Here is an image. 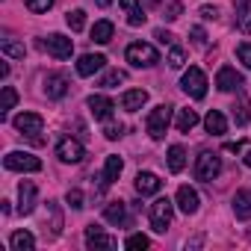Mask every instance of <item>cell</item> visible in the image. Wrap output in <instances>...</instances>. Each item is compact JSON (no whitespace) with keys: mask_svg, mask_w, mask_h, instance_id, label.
Wrapping results in <instances>:
<instances>
[{"mask_svg":"<svg viewBox=\"0 0 251 251\" xmlns=\"http://www.w3.org/2000/svg\"><path fill=\"white\" fill-rule=\"evenodd\" d=\"M127 62L133 65V68H151V65H157L160 62V50L154 48V45H145V42H133V45H127Z\"/></svg>","mask_w":251,"mask_h":251,"instance_id":"1","label":"cell"},{"mask_svg":"<svg viewBox=\"0 0 251 251\" xmlns=\"http://www.w3.org/2000/svg\"><path fill=\"white\" fill-rule=\"evenodd\" d=\"M169 124H172V106L169 103H160L148 112V121H145V127H148V136L151 139H163L166 130H169Z\"/></svg>","mask_w":251,"mask_h":251,"instance_id":"2","label":"cell"},{"mask_svg":"<svg viewBox=\"0 0 251 251\" xmlns=\"http://www.w3.org/2000/svg\"><path fill=\"white\" fill-rule=\"evenodd\" d=\"M151 227L157 230V233H166L169 230V225H172V219H175V204L169 201V198H157L154 204H151Z\"/></svg>","mask_w":251,"mask_h":251,"instance_id":"3","label":"cell"},{"mask_svg":"<svg viewBox=\"0 0 251 251\" xmlns=\"http://www.w3.org/2000/svg\"><path fill=\"white\" fill-rule=\"evenodd\" d=\"M3 166L9 172H39L42 169V160L33 157V154H27V151H9L3 157Z\"/></svg>","mask_w":251,"mask_h":251,"instance_id":"4","label":"cell"},{"mask_svg":"<svg viewBox=\"0 0 251 251\" xmlns=\"http://www.w3.org/2000/svg\"><path fill=\"white\" fill-rule=\"evenodd\" d=\"M219 175H222V157L204 151V154L195 160V177H198V180H216Z\"/></svg>","mask_w":251,"mask_h":251,"instance_id":"5","label":"cell"},{"mask_svg":"<svg viewBox=\"0 0 251 251\" xmlns=\"http://www.w3.org/2000/svg\"><path fill=\"white\" fill-rule=\"evenodd\" d=\"M42 48H45L53 59H71V53H74V42H71L68 36H62V33H50V36L42 42Z\"/></svg>","mask_w":251,"mask_h":251,"instance_id":"6","label":"cell"},{"mask_svg":"<svg viewBox=\"0 0 251 251\" xmlns=\"http://www.w3.org/2000/svg\"><path fill=\"white\" fill-rule=\"evenodd\" d=\"M180 89H183L189 98L201 100V98L207 95V77H204V71H201V68H189V71L183 74V80H180Z\"/></svg>","mask_w":251,"mask_h":251,"instance_id":"7","label":"cell"},{"mask_svg":"<svg viewBox=\"0 0 251 251\" xmlns=\"http://www.w3.org/2000/svg\"><path fill=\"white\" fill-rule=\"evenodd\" d=\"M15 130L18 133H24V136H30V139H39V133H42V127H45V118L39 115V112H21V115H15Z\"/></svg>","mask_w":251,"mask_h":251,"instance_id":"8","label":"cell"},{"mask_svg":"<svg viewBox=\"0 0 251 251\" xmlns=\"http://www.w3.org/2000/svg\"><path fill=\"white\" fill-rule=\"evenodd\" d=\"M56 157L62 160V163H80L83 157H86V148L77 142V139H71V136H65V139H59V145H56Z\"/></svg>","mask_w":251,"mask_h":251,"instance_id":"9","label":"cell"},{"mask_svg":"<svg viewBox=\"0 0 251 251\" xmlns=\"http://www.w3.org/2000/svg\"><path fill=\"white\" fill-rule=\"evenodd\" d=\"M36 204H39V189H36L33 180H24L18 186V213L21 216H30L36 210Z\"/></svg>","mask_w":251,"mask_h":251,"instance_id":"10","label":"cell"},{"mask_svg":"<svg viewBox=\"0 0 251 251\" xmlns=\"http://www.w3.org/2000/svg\"><path fill=\"white\" fill-rule=\"evenodd\" d=\"M103 65H106V56H103V53H83V56L77 59V74H80V77H92V74H98Z\"/></svg>","mask_w":251,"mask_h":251,"instance_id":"11","label":"cell"},{"mask_svg":"<svg viewBox=\"0 0 251 251\" xmlns=\"http://www.w3.org/2000/svg\"><path fill=\"white\" fill-rule=\"evenodd\" d=\"M216 86H219V92H239V89H242V77L236 74V68L225 65V68H219V74H216Z\"/></svg>","mask_w":251,"mask_h":251,"instance_id":"12","label":"cell"},{"mask_svg":"<svg viewBox=\"0 0 251 251\" xmlns=\"http://www.w3.org/2000/svg\"><path fill=\"white\" fill-rule=\"evenodd\" d=\"M86 103H89V112H92L98 121H106V118L112 115V109H115V103H112L106 95H92Z\"/></svg>","mask_w":251,"mask_h":251,"instance_id":"13","label":"cell"},{"mask_svg":"<svg viewBox=\"0 0 251 251\" xmlns=\"http://www.w3.org/2000/svg\"><path fill=\"white\" fill-rule=\"evenodd\" d=\"M133 186H136V192H139V195H157V192H160V186H163V180H160L154 172H139V175H136V180H133Z\"/></svg>","mask_w":251,"mask_h":251,"instance_id":"14","label":"cell"},{"mask_svg":"<svg viewBox=\"0 0 251 251\" xmlns=\"http://www.w3.org/2000/svg\"><path fill=\"white\" fill-rule=\"evenodd\" d=\"M175 204L180 207V213H186V216H192V213H198V192L192 189V186H180L177 189V198H175Z\"/></svg>","mask_w":251,"mask_h":251,"instance_id":"15","label":"cell"},{"mask_svg":"<svg viewBox=\"0 0 251 251\" xmlns=\"http://www.w3.org/2000/svg\"><path fill=\"white\" fill-rule=\"evenodd\" d=\"M65 92H68V77L65 74H48L45 77V95L48 98L59 100V98H65Z\"/></svg>","mask_w":251,"mask_h":251,"instance_id":"16","label":"cell"},{"mask_svg":"<svg viewBox=\"0 0 251 251\" xmlns=\"http://www.w3.org/2000/svg\"><path fill=\"white\" fill-rule=\"evenodd\" d=\"M86 245H89V248H115V239H112L109 233H103V227L89 225V227H86Z\"/></svg>","mask_w":251,"mask_h":251,"instance_id":"17","label":"cell"},{"mask_svg":"<svg viewBox=\"0 0 251 251\" xmlns=\"http://www.w3.org/2000/svg\"><path fill=\"white\" fill-rule=\"evenodd\" d=\"M148 103V92L145 89H130V92H124L121 95V106L127 109V112H136Z\"/></svg>","mask_w":251,"mask_h":251,"instance_id":"18","label":"cell"},{"mask_svg":"<svg viewBox=\"0 0 251 251\" xmlns=\"http://www.w3.org/2000/svg\"><path fill=\"white\" fill-rule=\"evenodd\" d=\"M204 127H207L210 136H222V133L227 130V118H225L219 109H210V112L204 115Z\"/></svg>","mask_w":251,"mask_h":251,"instance_id":"19","label":"cell"},{"mask_svg":"<svg viewBox=\"0 0 251 251\" xmlns=\"http://www.w3.org/2000/svg\"><path fill=\"white\" fill-rule=\"evenodd\" d=\"M233 213H236L239 222H248L251 219V192L248 189H239L233 195Z\"/></svg>","mask_w":251,"mask_h":251,"instance_id":"20","label":"cell"},{"mask_svg":"<svg viewBox=\"0 0 251 251\" xmlns=\"http://www.w3.org/2000/svg\"><path fill=\"white\" fill-rule=\"evenodd\" d=\"M9 245H12V251H33L36 248V236L30 230H15L9 236Z\"/></svg>","mask_w":251,"mask_h":251,"instance_id":"21","label":"cell"},{"mask_svg":"<svg viewBox=\"0 0 251 251\" xmlns=\"http://www.w3.org/2000/svg\"><path fill=\"white\" fill-rule=\"evenodd\" d=\"M236 27L251 36V0H239L236 3Z\"/></svg>","mask_w":251,"mask_h":251,"instance_id":"22","label":"cell"},{"mask_svg":"<svg viewBox=\"0 0 251 251\" xmlns=\"http://www.w3.org/2000/svg\"><path fill=\"white\" fill-rule=\"evenodd\" d=\"M103 219L112 222V225H124V222H127V207H124V201H112V204H106Z\"/></svg>","mask_w":251,"mask_h":251,"instance_id":"23","label":"cell"},{"mask_svg":"<svg viewBox=\"0 0 251 251\" xmlns=\"http://www.w3.org/2000/svg\"><path fill=\"white\" fill-rule=\"evenodd\" d=\"M112 33H115L112 21H95V27H92V42H98V45H106V42L112 39Z\"/></svg>","mask_w":251,"mask_h":251,"instance_id":"24","label":"cell"},{"mask_svg":"<svg viewBox=\"0 0 251 251\" xmlns=\"http://www.w3.org/2000/svg\"><path fill=\"white\" fill-rule=\"evenodd\" d=\"M121 169H124V163H121V157H106V166H103V183L109 186V183H115L118 180V175H121Z\"/></svg>","mask_w":251,"mask_h":251,"instance_id":"25","label":"cell"},{"mask_svg":"<svg viewBox=\"0 0 251 251\" xmlns=\"http://www.w3.org/2000/svg\"><path fill=\"white\" fill-rule=\"evenodd\" d=\"M175 124H177V130H180V133H189L195 124H198V112H195V109H180Z\"/></svg>","mask_w":251,"mask_h":251,"instance_id":"26","label":"cell"},{"mask_svg":"<svg viewBox=\"0 0 251 251\" xmlns=\"http://www.w3.org/2000/svg\"><path fill=\"white\" fill-rule=\"evenodd\" d=\"M183 166H186V151H183V145H172V148H169V169L177 175V172H183Z\"/></svg>","mask_w":251,"mask_h":251,"instance_id":"27","label":"cell"},{"mask_svg":"<svg viewBox=\"0 0 251 251\" xmlns=\"http://www.w3.org/2000/svg\"><path fill=\"white\" fill-rule=\"evenodd\" d=\"M18 103V92L12 86H3V98H0V118H6V112Z\"/></svg>","mask_w":251,"mask_h":251,"instance_id":"28","label":"cell"},{"mask_svg":"<svg viewBox=\"0 0 251 251\" xmlns=\"http://www.w3.org/2000/svg\"><path fill=\"white\" fill-rule=\"evenodd\" d=\"M0 50H3L6 56H12V59H24V56H27V48H24L21 42H12V39H3Z\"/></svg>","mask_w":251,"mask_h":251,"instance_id":"29","label":"cell"},{"mask_svg":"<svg viewBox=\"0 0 251 251\" xmlns=\"http://www.w3.org/2000/svg\"><path fill=\"white\" fill-rule=\"evenodd\" d=\"M248 100H245V95H239V100L233 103V121L239 124V127H242V124H248Z\"/></svg>","mask_w":251,"mask_h":251,"instance_id":"30","label":"cell"},{"mask_svg":"<svg viewBox=\"0 0 251 251\" xmlns=\"http://www.w3.org/2000/svg\"><path fill=\"white\" fill-rule=\"evenodd\" d=\"M124 80H127V74L118 71V68H112V71H106V74L100 77V86H103V89H115V86L124 83Z\"/></svg>","mask_w":251,"mask_h":251,"instance_id":"31","label":"cell"},{"mask_svg":"<svg viewBox=\"0 0 251 251\" xmlns=\"http://www.w3.org/2000/svg\"><path fill=\"white\" fill-rule=\"evenodd\" d=\"M65 21H68L71 33H80V30L86 27V12H83V9H71V12L65 15Z\"/></svg>","mask_w":251,"mask_h":251,"instance_id":"32","label":"cell"},{"mask_svg":"<svg viewBox=\"0 0 251 251\" xmlns=\"http://www.w3.org/2000/svg\"><path fill=\"white\" fill-rule=\"evenodd\" d=\"M151 245V239L145 236V233H130L127 239H124V248H130V251H136V248H148Z\"/></svg>","mask_w":251,"mask_h":251,"instance_id":"33","label":"cell"},{"mask_svg":"<svg viewBox=\"0 0 251 251\" xmlns=\"http://www.w3.org/2000/svg\"><path fill=\"white\" fill-rule=\"evenodd\" d=\"M172 68H183V62H186V56H183V48H177V45H172V50H169V59H166Z\"/></svg>","mask_w":251,"mask_h":251,"instance_id":"34","label":"cell"},{"mask_svg":"<svg viewBox=\"0 0 251 251\" xmlns=\"http://www.w3.org/2000/svg\"><path fill=\"white\" fill-rule=\"evenodd\" d=\"M145 18H148V15H145V9H142V6H136V9H130V12H127V24H130V27H142V24H145Z\"/></svg>","mask_w":251,"mask_h":251,"instance_id":"35","label":"cell"},{"mask_svg":"<svg viewBox=\"0 0 251 251\" xmlns=\"http://www.w3.org/2000/svg\"><path fill=\"white\" fill-rule=\"evenodd\" d=\"M24 6H27L30 12H48V9L53 6V0H24Z\"/></svg>","mask_w":251,"mask_h":251,"instance_id":"36","label":"cell"},{"mask_svg":"<svg viewBox=\"0 0 251 251\" xmlns=\"http://www.w3.org/2000/svg\"><path fill=\"white\" fill-rule=\"evenodd\" d=\"M65 201L74 207V210H83L86 204H83V192L80 189H68V195H65Z\"/></svg>","mask_w":251,"mask_h":251,"instance_id":"37","label":"cell"},{"mask_svg":"<svg viewBox=\"0 0 251 251\" xmlns=\"http://www.w3.org/2000/svg\"><path fill=\"white\" fill-rule=\"evenodd\" d=\"M236 59H239L245 68H251V45H239V48H236Z\"/></svg>","mask_w":251,"mask_h":251,"instance_id":"38","label":"cell"},{"mask_svg":"<svg viewBox=\"0 0 251 251\" xmlns=\"http://www.w3.org/2000/svg\"><path fill=\"white\" fill-rule=\"evenodd\" d=\"M180 12H183V3H169L163 18H166V21H177V18H180Z\"/></svg>","mask_w":251,"mask_h":251,"instance_id":"39","label":"cell"},{"mask_svg":"<svg viewBox=\"0 0 251 251\" xmlns=\"http://www.w3.org/2000/svg\"><path fill=\"white\" fill-rule=\"evenodd\" d=\"M103 136H106V139H118V136H124V127H121V124H106V127H103Z\"/></svg>","mask_w":251,"mask_h":251,"instance_id":"40","label":"cell"},{"mask_svg":"<svg viewBox=\"0 0 251 251\" xmlns=\"http://www.w3.org/2000/svg\"><path fill=\"white\" fill-rule=\"evenodd\" d=\"M189 36H192V42H195V45H201V48L207 45V33H204V27H192V30H189Z\"/></svg>","mask_w":251,"mask_h":251,"instance_id":"41","label":"cell"},{"mask_svg":"<svg viewBox=\"0 0 251 251\" xmlns=\"http://www.w3.org/2000/svg\"><path fill=\"white\" fill-rule=\"evenodd\" d=\"M154 39H157L160 45H175V36H172L169 30H157V33H154Z\"/></svg>","mask_w":251,"mask_h":251,"instance_id":"42","label":"cell"},{"mask_svg":"<svg viewBox=\"0 0 251 251\" xmlns=\"http://www.w3.org/2000/svg\"><path fill=\"white\" fill-rule=\"evenodd\" d=\"M201 18L204 21H216L219 18V9L216 6H201Z\"/></svg>","mask_w":251,"mask_h":251,"instance_id":"43","label":"cell"},{"mask_svg":"<svg viewBox=\"0 0 251 251\" xmlns=\"http://www.w3.org/2000/svg\"><path fill=\"white\" fill-rule=\"evenodd\" d=\"M242 148H245V142H227L225 145V151H230V154H239Z\"/></svg>","mask_w":251,"mask_h":251,"instance_id":"44","label":"cell"},{"mask_svg":"<svg viewBox=\"0 0 251 251\" xmlns=\"http://www.w3.org/2000/svg\"><path fill=\"white\" fill-rule=\"evenodd\" d=\"M136 6H139L136 0H121V9H124V12H130V9H136Z\"/></svg>","mask_w":251,"mask_h":251,"instance_id":"45","label":"cell"},{"mask_svg":"<svg viewBox=\"0 0 251 251\" xmlns=\"http://www.w3.org/2000/svg\"><path fill=\"white\" fill-rule=\"evenodd\" d=\"M92 3H95V6H100V9H106V6L112 3V0H92Z\"/></svg>","mask_w":251,"mask_h":251,"instance_id":"46","label":"cell"},{"mask_svg":"<svg viewBox=\"0 0 251 251\" xmlns=\"http://www.w3.org/2000/svg\"><path fill=\"white\" fill-rule=\"evenodd\" d=\"M245 166H248V169H251V151H248V154H245Z\"/></svg>","mask_w":251,"mask_h":251,"instance_id":"47","label":"cell"}]
</instances>
